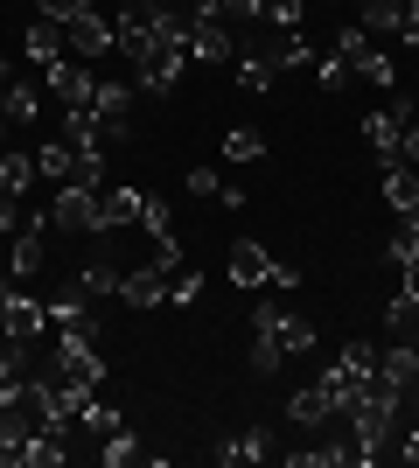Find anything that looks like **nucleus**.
Instances as JSON below:
<instances>
[{
	"label": "nucleus",
	"mask_w": 419,
	"mask_h": 468,
	"mask_svg": "<svg viewBox=\"0 0 419 468\" xmlns=\"http://www.w3.org/2000/svg\"><path fill=\"white\" fill-rule=\"evenodd\" d=\"M154 266H161V273H182V238H175V231L154 238Z\"/></svg>",
	"instance_id": "obj_36"
},
{
	"label": "nucleus",
	"mask_w": 419,
	"mask_h": 468,
	"mask_svg": "<svg viewBox=\"0 0 419 468\" xmlns=\"http://www.w3.org/2000/svg\"><path fill=\"white\" fill-rule=\"evenodd\" d=\"M78 427H84V433H99V441H105V433H120V427H126V412H120V406H105L99 391H91V399L78 406Z\"/></svg>",
	"instance_id": "obj_24"
},
{
	"label": "nucleus",
	"mask_w": 419,
	"mask_h": 468,
	"mask_svg": "<svg viewBox=\"0 0 419 468\" xmlns=\"http://www.w3.org/2000/svg\"><path fill=\"white\" fill-rule=\"evenodd\" d=\"M336 364H350L357 378H371V371H378V343H350V350H342Z\"/></svg>",
	"instance_id": "obj_35"
},
{
	"label": "nucleus",
	"mask_w": 419,
	"mask_h": 468,
	"mask_svg": "<svg viewBox=\"0 0 419 468\" xmlns=\"http://www.w3.org/2000/svg\"><path fill=\"white\" fill-rule=\"evenodd\" d=\"M384 203H392V217L419 210V168L413 161H392V168H384Z\"/></svg>",
	"instance_id": "obj_16"
},
{
	"label": "nucleus",
	"mask_w": 419,
	"mask_h": 468,
	"mask_svg": "<svg viewBox=\"0 0 419 468\" xmlns=\"http://www.w3.org/2000/svg\"><path fill=\"white\" fill-rule=\"evenodd\" d=\"M196 293H203V273H189V266H182V273H168V308H189Z\"/></svg>",
	"instance_id": "obj_34"
},
{
	"label": "nucleus",
	"mask_w": 419,
	"mask_h": 468,
	"mask_svg": "<svg viewBox=\"0 0 419 468\" xmlns=\"http://www.w3.org/2000/svg\"><path fill=\"white\" fill-rule=\"evenodd\" d=\"M378 378H392V385H419V343L413 335H399V343H392V350H378Z\"/></svg>",
	"instance_id": "obj_15"
},
{
	"label": "nucleus",
	"mask_w": 419,
	"mask_h": 468,
	"mask_svg": "<svg viewBox=\"0 0 419 468\" xmlns=\"http://www.w3.org/2000/svg\"><path fill=\"white\" fill-rule=\"evenodd\" d=\"M300 21H308V0H266V28H279V36H294Z\"/></svg>",
	"instance_id": "obj_31"
},
{
	"label": "nucleus",
	"mask_w": 419,
	"mask_h": 468,
	"mask_svg": "<svg viewBox=\"0 0 419 468\" xmlns=\"http://www.w3.org/2000/svg\"><path fill=\"white\" fill-rule=\"evenodd\" d=\"M63 49L78 63H99V57H112L120 42H112V21L99 15V0H78V15L63 21Z\"/></svg>",
	"instance_id": "obj_1"
},
{
	"label": "nucleus",
	"mask_w": 419,
	"mask_h": 468,
	"mask_svg": "<svg viewBox=\"0 0 419 468\" xmlns=\"http://www.w3.org/2000/svg\"><path fill=\"white\" fill-rule=\"evenodd\" d=\"M384 335H413L419 343V287L413 280H399V293L384 301Z\"/></svg>",
	"instance_id": "obj_14"
},
{
	"label": "nucleus",
	"mask_w": 419,
	"mask_h": 468,
	"mask_svg": "<svg viewBox=\"0 0 419 468\" xmlns=\"http://www.w3.org/2000/svg\"><path fill=\"white\" fill-rule=\"evenodd\" d=\"M63 441H70V433H28L15 462H21V468H57L63 454H70V448H63Z\"/></svg>",
	"instance_id": "obj_22"
},
{
	"label": "nucleus",
	"mask_w": 419,
	"mask_h": 468,
	"mask_svg": "<svg viewBox=\"0 0 419 468\" xmlns=\"http://www.w3.org/2000/svg\"><path fill=\"white\" fill-rule=\"evenodd\" d=\"M217 468H252V462H266L273 454V433L266 427H245V433H231V441H217Z\"/></svg>",
	"instance_id": "obj_9"
},
{
	"label": "nucleus",
	"mask_w": 419,
	"mask_h": 468,
	"mask_svg": "<svg viewBox=\"0 0 419 468\" xmlns=\"http://www.w3.org/2000/svg\"><path fill=\"white\" fill-rule=\"evenodd\" d=\"M140 203H147L140 189H105V196H99V238H105V231H120V224H133Z\"/></svg>",
	"instance_id": "obj_19"
},
{
	"label": "nucleus",
	"mask_w": 419,
	"mask_h": 468,
	"mask_svg": "<svg viewBox=\"0 0 419 468\" xmlns=\"http://www.w3.org/2000/svg\"><path fill=\"white\" fill-rule=\"evenodd\" d=\"M279 364H287V350H279V335H273V329H252V371H259V378H273Z\"/></svg>",
	"instance_id": "obj_29"
},
{
	"label": "nucleus",
	"mask_w": 419,
	"mask_h": 468,
	"mask_svg": "<svg viewBox=\"0 0 419 468\" xmlns=\"http://www.w3.org/2000/svg\"><path fill=\"white\" fill-rule=\"evenodd\" d=\"M287 420H294V427H329V420H336V399H329V385H300L294 399H287Z\"/></svg>",
	"instance_id": "obj_11"
},
{
	"label": "nucleus",
	"mask_w": 419,
	"mask_h": 468,
	"mask_svg": "<svg viewBox=\"0 0 419 468\" xmlns=\"http://www.w3.org/2000/svg\"><path fill=\"white\" fill-rule=\"evenodd\" d=\"M99 462H105V468H133V462H154V448H140V441H133V427H120V433H105Z\"/></svg>",
	"instance_id": "obj_23"
},
{
	"label": "nucleus",
	"mask_w": 419,
	"mask_h": 468,
	"mask_svg": "<svg viewBox=\"0 0 419 468\" xmlns=\"http://www.w3.org/2000/svg\"><path fill=\"white\" fill-rule=\"evenodd\" d=\"M350 70H357V78H363V84H378V91H392V84H399V63L384 57L378 42H371V49H363V57H357V63H350Z\"/></svg>",
	"instance_id": "obj_25"
},
{
	"label": "nucleus",
	"mask_w": 419,
	"mask_h": 468,
	"mask_svg": "<svg viewBox=\"0 0 419 468\" xmlns=\"http://www.w3.org/2000/svg\"><path fill=\"white\" fill-rule=\"evenodd\" d=\"M315 57H321V49L300 36V28H294V36H279L273 49H266V63H273V70H315Z\"/></svg>",
	"instance_id": "obj_20"
},
{
	"label": "nucleus",
	"mask_w": 419,
	"mask_h": 468,
	"mask_svg": "<svg viewBox=\"0 0 419 468\" xmlns=\"http://www.w3.org/2000/svg\"><path fill=\"white\" fill-rule=\"evenodd\" d=\"M36 176H42V182H78V176H84V168H78V147H70V140H42Z\"/></svg>",
	"instance_id": "obj_17"
},
{
	"label": "nucleus",
	"mask_w": 419,
	"mask_h": 468,
	"mask_svg": "<svg viewBox=\"0 0 419 468\" xmlns=\"http://www.w3.org/2000/svg\"><path fill=\"white\" fill-rule=\"evenodd\" d=\"M7 335H21V343H42L49 335V301H28V293H7Z\"/></svg>",
	"instance_id": "obj_10"
},
{
	"label": "nucleus",
	"mask_w": 419,
	"mask_h": 468,
	"mask_svg": "<svg viewBox=\"0 0 419 468\" xmlns=\"http://www.w3.org/2000/svg\"><path fill=\"white\" fill-rule=\"evenodd\" d=\"M399 454H405V462L419 468V420H413V427H405V448H399Z\"/></svg>",
	"instance_id": "obj_41"
},
{
	"label": "nucleus",
	"mask_w": 419,
	"mask_h": 468,
	"mask_svg": "<svg viewBox=\"0 0 419 468\" xmlns=\"http://www.w3.org/2000/svg\"><path fill=\"white\" fill-rule=\"evenodd\" d=\"M126 105H133V84H120V78H99V91H91V112H99L105 140H126Z\"/></svg>",
	"instance_id": "obj_5"
},
{
	"label": "nucleus",
	"mask_w": 419,
	"mask_h": 468,
	"mask_svg": "<svg viewBox=\"0 0 419 468\" xmlns=\"http://www.w3.org/2000/svg\"><path fill=\"white\" fill-rule=\"evenodd\" d=\"M399 161H413V168H419V112L405 119V147H399Z\"/></svg>",
	"instance_id": "obj_39"
},
{
	"label": "nucleus",
	"mask_w": 419,
	"mask_h": 468,
	"mask_svg": "<svg viewBox=\"0 0 419 468\" xmlns=\"http://www.w3.org/2000/svg\"><path fill=\"white\" fill-rule=\"evenodd\" d=\"M231 70H238V91H273V84H279V70H273L266 57H252V49H245Z\"/></svg>",
	"instance_id": "obj_27"
},
{
	"label": "nucleus",
	"mask_w": 419,
	"mask_h": 468,
	"mask_svg": "<svg viewBox=\"0 0 419 468\" xmlns=\"http://www.w3.org/2000/svg\"><path fill=\"white\" fill-rule=\"evenodd\" d=\"M36 154H21V147H0V196H28L36 189Z\"/></svg>",
	"instance_id": "obj_18"
},
{
	"label": "nucleus",
	"mask_w": 419,
	"mask_h": 468,
	"mask_svg": "<svg viewBox=\"0 0 419 468\" xmlns=\"http://www.w3.org/2000/svg\"><path fill=\"white\" fill-rule=\"evenodd\" d=\"M7 293H15V287H7V280H0V308H7Z\"/></svg>",
	"instance_id": "obj_42"
},
{
	"label": "nucleus",
	"mask_w": 419,
	"mask_h": 468,
	"mask_svg": "<svg viewBox=\"0 0 419 468\" xmlns=\"http://www.w3.org/2000/svg\"><path fill=\"white\" fill-rule=\"evenodd\" d=\"M224 182H217V168H189V196H217Z\"/></svg>",
	"instance_id": "obj_37"
},
{
	"label": "nucleus",
	"mask_w": 419,
	"mask_h": 468,
	"mask_svg": "<svg viewBox=\"0 0 419 468\" xmlns=\"http://www.w3.org/2000/svg\"><path fill=\"white\" fill-rule=\"evenodd\" d=\"M147 7H182V0H147Z\"/></svg>",
	"instance_id": "obj_43"
},
{
	"label": "nucleus",
	"mask_w": 419,
	"mask_h": 468,
	"mask_svg": "<svg viewBox=\"0 0 419 468\" xmlns=\"http://www.w3.org/2000/svg\"><path fill=\"white\" fill-rule=\"evenodd\" d=\"M231 287H245V293L273 287V259H266V245H252V238L231 245Z\"/></svg>",
	"instance_id": "obj_7"
},
{
	"label": "nucleus",
	"mask_w": 419,
	"mask_h": 468,
	"mask_svg": "<svg viewBox=\"0 0 419 468\" xmlns=\"http://www.w3.org/2000/svg\"><path fill=\"white\" fill-rule=\"evenodd\" d=\"M120 280H126V273H120V266H112V259L99 252V259H91V266L78 273V287L91 293V301H105V293H120Z\"/></svg>",
	"instance_id": "obj_26"
},
{
	"label": "nucleus",
	"mask_w": 419,
	"mask_h": 468,
	"mask_svg": "<svg viewBox=\"0 0 419 468\" xmlns=\"http://www.w3.org/2000/svg\"><path fill=\"white\" fill-rule=\"evenodd\" d=\"M21 49H28V63H36V70H49V63H63L70 57V49H63V28L57 21H28V36H21Z\"/></svg>",
	"instance_id": "obj_13"
},
{
	"label": "nucleus",
	"mask_w": 419,
	"mask_h": 468,
	"mask_svg": "<svg viewBox=\"0 0 419 468\" xmlns=\"http://www.w3.org/2000/svg\"><path fill=\"white\" fill-rule=\"evenodd\" d=\"M140 231L147 238H161V231H175V210H168V196H147V203H140V217H133Z\"/></svg>",
	"instance_id": "obj_30"
},
{
	"label": "nucleus",
	"mask_w": 419,
	"mask_h": 468,
	"mask_svg": "<svg viewBox=\"0 0 419 468\" xmlns=\"http://www.w3.org/2000/svg\"><path fill=\"white\" fill-rule=\"evenodd\" d=\"M266 154V140L252 133V126H231V133H224V161H259Z\"/></svg>",
	"instance_id": "obj_33"
},
{
	"label": "nucleus",
	"mask_w": 419,
	"mask_h": 468,
	"mask_svg": "<svg viewBox=\"0 0 419 468\" xmlns=\"http://www.w3.org/2000/svg\"><path fill=\"white\" fill-rule=\"evenodd\" d=\"M49 224L57 231H99V182H57V203H49Z\"/></svg>",
	"instance_id": "obj_2"
},
{
	"label": "nucleus",
	"mask_w": 419,
	"mask_h": 468,
	"mask_svg": "<svg viewBox=\"0 0 419 468\" xmlns=\"http://www.w3.org/2000/svg\"><path fill=\"white\" fill-rule=\"evenodd\" d=\"M42 224H49V217H28V224H21L15 252H7V273H15V280H36V273H42V259H49V238H42Z\"/></svg>",
	"instance_id": "obj_6"
},
{
	"label": "nucleus",
	"mask_w": 419,
	"mask_h": 468,
	"mask_svg": "<svg viewBox=\"0 0 419 468\" xmlns=\"http://www.w3.org/2000/svg\"><path fill=\"white\" fill-rule=\"evenodd\" d=\"M120 301H126V308H168V273H161L154 259L133 266V273L120 280Z\"/></svg>",
	"instance_id": "obj_8"
},
{
	"label": "nucleus",
	"mask_w": 419,
	"mask_h": 468,
	"mask_svg": "<svg viewBox=\"0 0 419 468\" xmlns=\"http://www.w3.org/2000/svg\"><path fill=\"white\" fill-rule=\"evenodd\" d=\"M0 105H7V119H21V126H28V119H42L36 84H7V98H0Z\"/></svg>",
	"instance_id": "obj_32"
},
{
	"label": "nucleus",
	"mask_w": 419,
	"mask_h": 468,
	"mask_svg": "<svg viewBox=\"0 0 419 468\" xmlns=\"http://www.w3.org/2000/svg\"><path fill=\"white\" fill-rule=\"evenodd\" d=\"M315 78H321V91H350V84H357V70H350V57L321 49V57H315Z\"/></svg>",
	"instance_id": "obj_28"
},
{
	"label": "nucleus",
	"mask_w": 419,
	"mask_h": 468,
	"mask_svg": "<svg viewBox=\"0 0 419 468\" xmlns=\"http://www.w3.org/2000/svg\"><path fill=\"white\" fill-rule=\"evenodd\" d=\"M413 112H419V105H405V98H392V105H371V112H363V140L378 147L384 168L399 161V147H405V119H413Z\"/></svg>",
	"instance_id": "obj_3"
},
{
	"label": "nucleus",
	"mask_w": 419,
	"mask_h": 468,
	"mask_svg": "<svg viewBox=\"0 0 419 468\" xmlns=\"http://www.w3.org/2000/svg\"><path fill=\"white\" fill-rule=\"evenodd\" d=\"M42 84H49V98H57L63 112H84V105H91V91H99V78H91V63H78V57L49 63V70H42Z\"/></svg>",
	"instance_id": "obj_4"
},
{
	"label": "nucleus",
	"mask_w": 419,
	"mask_h": 468,
	"mask_svg": "<svg viewBox=\"0 0 419 468\" xmlns=\"http://www.w3.org/2000/svg\"><path fill=\"white\" fill-rule=\"evenodd\" d=\"M0 231H21V196H0Z\"/></svg>",
	"instance_id": "obj_40"
},
{
	"label": "nucleus",
	"mask_w": 419,
	"mask_h": 468,
	"mask_svg": "<svg viewBox=\"0 0 419 468\" xmlns=\"http://www.w3.org/2000/svg\"><path fill=\"white\" fill-rule=\"evenodd\" d=\"M273 287H279V293H294V287H300V266H287V259H273Z\"/></svg>",
	"instance_id": "obj_38"
},
{
	"label": "nucleus",
	"mask_w": 419,
	"mask_h": 468,
	"mask_svg": "<svg viewBox=\"0 0 419 468\" xmlns=\"http://www.w3.org/2000/svg\"><path fill=\"white\" fill-rule=\"evenodd\" d=\"M279 350H287V356H308V350H315V343H321V329H315V322H308V314H287V308H279Z\"/></svg>",
	"instance_id": "obj_21"
},
{
	"label": "nucleus",
	"mask_w": 419,
	"mask_h": 468,
	"mask_svg": "<svg viewBox=\"0 0 419 468\" xmlns=\"http://www.w3.org/2000/svg\"><path fill=\"white\" fill-rule=\"evenodd\" d=\"M357 21L371 36H405V21H413V0H357Z\"/></svg>",
	"instance_id": "obj_12"
}]
</instances>
